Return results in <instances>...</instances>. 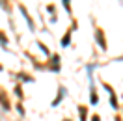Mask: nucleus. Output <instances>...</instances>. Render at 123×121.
<instances>
[{
  "instance_id": "1",
  "label": "nucleus",
  "mask_w": 123,
  "mask_h": 121,
  "mask_svg": "<svg viewBox=\"0 0 123 121\" xmlns=\"http://www.w3.org/2000/svg\"><path fill=\"white\" fill-rule=\"evenodd\" d=\"M97 41H99L101 43V47H103V48H106V43H105V39H103V32H97Z\"/></svg>"
},
{
  "instance_id": "2",
  "label": "nucleus",
  "mask_w": 123,
  "mask_h": 121,
  "mask_svg": "<svg viewBox=\"0 0 123 121\" xmlns=\"http://www.w3.org/2000/svg\"><path fill=\"white\" fill-rule=\"evenodd\" d=\"M78 110H80V121H86V108H84V106H80Z\"/></svg>"
},
{
  "instance_id": "3",
  "label": "nucleus",
  "mask_w": 123,
  "mask_h": 121,
  "mask_svg": "<svg viewBox=\"0 0 123 121\" xmlns=\"http://www.w3.org/2000/svg\"><path fill=\"white\" fill-rule=\"evenodd\" d=\"M69 37H71L69 34H65V37H63V41H62V45H63V47H67V45H69Z\"/></svg>"
},
{
  "instance_id": "4",
  "label": "nucleus",
  "mask_w": 123,
  "mask_h": 121,
  "mask_svg": "<svg viewBox=\"0 0 123 121\" xmlns=\"http://www.w3.org/2000/svg\"><path fill=\"white\" fill-rule=\"evenodd\" d=\"M63 6H65V9H67V11H71V6H69V0H63Z\"/></svg>"
},
{
  "instance_id": "5",
  "label": "nucleus",
  "mask_w": 123,
  "mask_h": 121,
  "mask_svg": "<svg viewBox=\"0 0 123 121\" xmlns=\"http://www.w3.org/2000/svg\"><path fill=\"white\" fill-rule=\"evenodd\" d=\"M92 121H99V115H93V119Z\"/></svg>"
},
{
  "instance_id": "6",
  "label": "nucleus",
  "mask_w": 123,
  "mask_h": 121,
  "mask_svg": "<svg viewBox=\"0 0 123 121\" xmlns=\"http://www.w3.org/2000/svg\"><path fill=\"white\" fill-rule=\"evenodd\" d=\"M0 71H2V67H0Z\"/></svg>"
}]
</instances>
